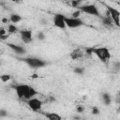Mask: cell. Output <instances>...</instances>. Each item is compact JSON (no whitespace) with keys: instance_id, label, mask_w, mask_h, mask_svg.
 Segmentation results:
<instances>
[{"instance_id":"1","label":"cell","mask_w":120,"mask_h":120,"mask_svg":"<svg viewBox=\"0 0 120 120\" xmlns=\"http://www.w3.org/2000/svg\"><path fill=\"white\" fill-rule=\"evenodd\" d=\"M92 53L96 54L99 60L103 63L109 61L111 58V52L106 47H98V48H92Z\"/></svg>"},{"instance_id":"2","label":"cell","mask_w":120,"mask_h":120,"mask_svg":"<svg viewBox=\"0 0 120 120\" xmlns=\"http://www.w3.org/2000/svg\"><path fill=\"white\" fill-rule=\"evenodd\" d=\"M79 10L82 13H86L92 16H98L100 17V13L98 11V8L94 4H88V5H82L79 8Z\"/></svg>"},{"instance_id":"3","label":"cell","mask_w":120,"mask_h":120,"mask_svg":"<svg viewBox=\"0 0 120 120\" xmlns=\"http://www.w3.org/2000/svg\"><path fill=\"white\" fill-rule=\"evenodd\" d=\"M22 60L32 68H40L46 66V62L45 61H43L42 59H39V58H36V57L23 58Z\"/></svg>"},{"instance_id":"4","label":"cell","mask_w":120,"mask_h":120,"mask_svg":"<svg viewBox=\"0 0 120 120\" xmlns=\"http://www.w3.org/2000/svg\"><path fill=\"white\" fill-rule=\"evenodd\" d=\"M12 87L15 90L16 95L18 96L19 98L26 99L27 93H28L30 85H27V84H16V85H13Z\"/></svg>"},{"instance_id":"5","label":"cell","mask_w":120,"mask_h":120,"mask_svg":"<svg viewBox=\"0 0 120 120\" xmlns=\"http://www.w3.org/2000/svg\"><path fill=\"white\" fill-rule=\"evenodd\" d=\"M65 23H66V26L69 28H78L84 24V22L80 18L66 17V16H65Z\"/></svg>"},{"instance_id":"6","label":"cell","mask_w":120,"mask_h":120,"mask_svg":"<svg viewBox=\"0 0 120 120\" xmlns=\"http://www.w3.org/2000/svg\"><path fill=\"white\" fill-rule=\"evenodd\" d=\"M26 103H27L28 107L34 112H39L43 105V102L39 98H31L27 99Z\"/></svg>"},{"instance_id":"7","label":"cell","mask_w":120,"mask_h":120,"mask_svg":"<svg viewBox=\"0 0 120 120\" xmlns=\"http://www.w3.org/2000/svg\"><path fill=\"white\" fill-rule=\"evenodd\" d=\"M52 22H53V25L55 27H57V28L65 29L67 27L66 23H65V16L62 15V14H55L53 16Z\"/></svg>"},{"instance_id":"8","label":"cell","mask_w":120,"mask_h":120,"mask_svg":"<svg viewBox=\"0 0 120 120\" xmlns=\"http://www.w3.org/2000/svg\"><path fill=\"white\" fill-rule=\"evenodd\" d=\"M107 8H108V11H107V12L109 13L110 17L112 18V22H113L116 26H119L120 12H119L117 9H115V8H112V7H109V6H107Z\"/></svg>"},{"instance_id":"9","label":"cell","mask_w":120,"mask_h":120,"mask_svg":"<svg viewBox=\"0 0 120 120\" xmlns=\"http://www.w3.org/2000/svg\"><path fill=\"white\" fill-rule=\"evenodd\" d=\"M20 34H21V38H22V40L23 43L28 44V43H31L33 41V33H32V30H30V29L21 30Z\"/></svg>"},{"instance_id":"10","label":"cell","mask_w":120,"mask_h":120,"mask_svg":"<svg viewBox=\"0 0 120 120\" xmlns=\"http://www.w3.org/2000/svg\"><path fill=\"white\" fill-rule=\"evenodd\" d=\"M8 46L18 54H24L26 52V50L22 46H20V45H17V44H13V43H8Z\"/></svg>"},{"instance_id":"11","label":"cell","mask_w":120,"mask_h":120,"mask_svg":"<svg viewBox=\"0 0 120 120\" xmlns=\"http://www.w3.org/2000/svg\"><path fill=\"white\" fill-rule=\"evenodd\" d=\"M83 54H84V52H83L82 50L77 49V50H74V51H72V52H70V57H71L73 60H77V59L82 58V57L83 56Z\"/></svg>"},{"instance_id":"12","label":"cell","mask_w":120,"mask_h":120,"mask_svg":"<svg viewBox=\"0 0 120 120\" xmlns=\"http://www.w3.org/2000/svg\"><path fill=\"white\" fill-rule=\"evenodd\" d=\"M44 115H45V117H46L47 119H49V120H61V119H62V117H61L59 114L55 113V112H47V113H45Z\"/></svg>"},{"instance_id":"13","label":"cell","mask_w":120,"mask_h":120,"mask_svg":"<svg viewBox=\"0 0 120 120\" xmlns=\"http://www.w3.org/2000/svg\"><path fill=\"white\" fill-rule=\"evenodd\" d=\"M101 98H102L103 103H104L106 106L110 105L111 102H112V98H111V96H110L108 93H103L102 96H101Z\"/></svg>"},{"instance_id":"14","label":"cell","mask_w":120,"mask_h":120,"mask_svg":"<svg viewBox=\"0 0 120 120\" xmlns=\"http://www.w3.org/2000/svg\"><path fill=\"white\" fill-rule=\"evenodd\" d=\"M9 21L12 22V23H17L19 22L22 21V17L19 15V14H11L10 17H9Z\"/></svg>"},{"instance_id":"15","label":"cell","mask_w":120,"mask_h":120,"mask_svg":"<svg viewBox=\"0 0 120 120\" xmlns=\"http://www.w3.org/2000/svg\"><path fill=\"white\" fill-rule=\"evenodd\" d=\"M18 31V27L14 23H9L8 26V32L9 34H15Z\"/></svg>"},{"instance_id":"16","label":"cell","mask_w":120,"mask_h":120,"mask_svg":"<svg viewBox=\"0 0 120 120\" xmlns=\"http://www.w3.org/2000/svg\"><path fill=\"white\" fill-rule=\"evenodd\" d=\"M10 75H8V74H3V75H1L0 76V80L3 82H8L9 80H10Z\"/></svg>"},{"instance_id":"17","label":"cell","mask_w":120,"mask_h":120,"mask_svg":"<svg viewBox=\"0 0 120 120\" xmlns=\"http://www.w3.org/2000/svg\"><path fill=\"white\" fill-rule=\"evenodd\" d=\"M74 72H75L76 74L82 75V74H83V72H84V68H81V67L75 68H74Z\"/></svg>"},{"instance_id":"18","label":"cell","mask_w":120,"mask_h":120,"mask_svg":"<svg viewBox=\"0 0 120 120\" xmlns=\"http://www.w3.org/2000/svg\"><path fill=\"white\" fill-rule=\"evenodd\" d=\"M45 34L43 33V32H38V39H39V40H44L45 39Z\"/></svg>"},{"instance_id":"19","label":"cell","mask_w":120,"mask_h":120,"mask_svg":"<svg viewBox=\"0 0 120 120\" xmlns=\"http://www.w3.org/2000/svg\"><path fill=\"white\" fill-rule=\"evenodd\" d=\"M8 115V112L4 109H0V117H6Z\"/></svg>"},{"instance_id":"20","label":"cell","mask_w":120,"mask_h":120,"mask_svg":"<svg viewBox=\"0 0 120 120\" xmlns=\"http://www.w3.org/2000/svg\"><path fill=\"white\" fill-rule=\"evenodd\" d=\"M92 113H93V114H98V113H99V109H98V107L94 106V107L92 108Z\"/></svg>"},{"instance_id":"21","label":"cell","mask_w":120,"mask_h":120,"mask_svg":"<svg viewBox=\"0 0 120 120\" xmlns=\"http://www.w3.org/2000/svg\"><path fill=\"white\" fill-rule=\"evenodd\" d=\"M81 13H82V12H81L80 10H77V11L73 12L71 15H72V17H73V18H79V17H80V15H81Z\"/></svg>"},{"instance_id":"22","label":"cell","mask_w":120,"mask_h":120,"mask_svg":"<svg viewBox=\"0 0 120 120\" xmlns=\"http://www.w3.org/2000/svg\"><path fill=\"white\" fill-rule=\"evenodd\" d=\"M76 111H77L78 112H82L84 111V107H83L82 105H78L77 108H76Z\"/></svg>"},{"instance_id":"23","label":"cell","mask_w":120,"mask_h":120,"mask_svg":"<svg viewBox=\"0 0 120 120\" xmlns=\"http://www.w3.org/2000/svg\"><path fill=\"white\" fill-rule=\"evenodd\" d=\"M0 35H6V30L4 28H0Z\"/></svg>"},{"instance_id":"24","label":"cell","mask_w":120,"mask_h":120,"mask_svg":"<svg viewBox=\"0 0 120 120\" xmlns=\"http://www.w3.org/2000/svg\"><path fill=\"white\" fill-rule=\"evenodd\" d=\"M2 22H5V23H7V22H8V19H7V18H4V19H3V20H2Z\"/></svg>"},{"instance_id":"25","label":"cell","mask_w":120,"mask_h":120,"mask_svg":"<svg viewBox=\"0 0 120 120\" xmlns=\"http://www.w3.org/2000/svg\"><path fill=\"white\" fill-rule=\"evenodd\" d=\"M13 2H15V3H21L22 2V0H12Z\"/></svg>"}]
</instances>
